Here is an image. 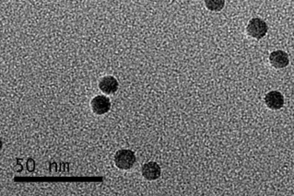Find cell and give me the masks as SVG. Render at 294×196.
Returning <instances> with one entry per match:
<instances>
[{"label":"cell","instance_id":"cell-4","mask_svg":"<svg viewBox=\"0 0 294 196\" xmlns=\"http://www.w3.org/2000/svg\"><path fill=\"white\" fill-rule=\"evenodd\" d=\"M265 102L269 109L280 110L284 105V97L280 91L273 90L265 95Z\"/></svg>","mask_w":294,"mask_h":196},{"label":"cell","instance_id":"cell-2","mask_svg":"<svg viewBox=\"0 0 294 196\" xmlns=\"http://www.w3.org/2000/svg\"><path fill=\"white\" fill-rule=\"evenodd\" d=\"M246 31L249 36L253 37L257 40H260L265 37L267 32V25L263 20L259 18H254L246 27Z\"/></svg>","mask_w":294,"mask_h":196},{"label":"cell","instance_id":"cell-5","mask_svg":"<svg viewBox=\"0 0 294 196\" xmlns=\"http://www.w3.org/2000/svg\"><path fill=\"white\" fill-rule=\"evenodd\" d=\"M269 62L272 66L277 69L284 68L289 65L290 59L287 53L281 50L274 51L269 56Z\"/></svg>","mask_w":294,"mask_h":196},{"label":"cell","instance_id":"cell-9","mask_svg":"<svg viewBox=\"0 0 294 196\" xmlns=\"http://www.w3.org/2000/svg\"><path fill=\"white\" fill-rule=\"evenodd\" d=\"M27 167H28V170H30V171H33V168H34V162H33V160H28Z\"/></svg>","mask_w":294,"mask_h":196},{"label":"cell","instance_id":"cell-1","mask_svg":"<svg viewBox=\"0 0 294 196\" xmlns=\"http://www.w3.org/2000/svg\"><path fill=\"white\" fill-rule=\"evenodd\" d=\"M115 162L120 169H130L136 162L135 153L130 149H121L115 153Z\"/></svg>","mask_w":294,"mask_h":196},{"label":"cell","instance_id":"cell-3","mask_svg":"<svg viewBox=\"0 0 294 196\" xmlns=\"http://www.w3.org/2000/svg\"><path fill=\"white\" fill-rule=\"evenodd\" d=\"M92 108L95 113L101 115L110 111L111 102L105 96H96L92 101Z\"/></svg>","mask_w":294,"mask_h":196},{"label":"cell","instance_id":"cell-6","mask_svg":"<svg viewBox=\"0 0 294 196\" xmlns=\"http://www.w3.org/2000/svg\"><path fill=\"white\" fill-rule=\"evenodd\" d=\"M162 173L161 167L156 162H148L142 167V175L148 181H155L160 178Z\"/></svg>","mask_w":294,"mask_h":196},{"label":"cell","instance_id":"cell-7","mask_svg":"<svg viewBox=\"0 0 294 196\" xmlns=\"http://www.w3.org/2000/svg\"><path fill=\"white\" fill-rule=\"evenodd\" d=\"M100 90L105 94H113L117 91L118 82L114 77L107 76L100 80L99 83Z\"/></svg>","mask_w":294,"mask_h":196},{"label":"cell","instance_id":"cell-8","mask_svg":"<svg viewBox=\"0 0 294 196\" xmlns=\"http://www.w3.org/2000/svg\"><path fill=\"white\" fill-rule=\"evenodd\" d=\"M205 5L211 11H221L225 6V0H205Z\"/></svg>","mask_w":294,"mask_h":196}]
</instances>
